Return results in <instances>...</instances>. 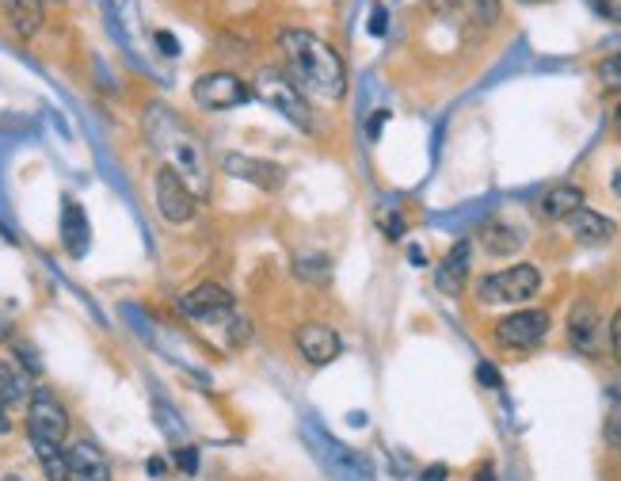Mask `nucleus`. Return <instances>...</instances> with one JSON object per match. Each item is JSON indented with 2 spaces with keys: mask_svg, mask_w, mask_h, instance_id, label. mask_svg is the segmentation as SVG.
<instances>
[{
  "mask_svg": "<svg viewBox=\"0 0 621 481\" xmlns=\"http://www.w3.org/2000/svg\"><path fill=\"white\" fill-rule=\"evenodd\" d=\"M431 12L446 16L451 23H462V28L485 31L496 23L499 4L496 0H431Z\"/></svg>",
  "mask_w": 621,
  "mask_h": 481,
  "instance_id": "obj_10",
  "label": "nucleus"
},
{
  "mask_svg": "<svg viewBox=\"0 0 621 481\" xmlns=\"http://www.w3.org/2000/svg\"><path fill=\"white\" fill-rule=\"evenodd\" d=\"M599 337H602L599 306L580 298V303L572 306V314H568V340H572L583 356H594V351H599Z\"/></svg>",
  "mask_w": 621,
  "mask_h": 481,
  "instance_id": "obj_13",
  "label": "nucleus"
},
{
  "mask_svg": "<svg viewBox=\"0 0 621 481\" xmlns=\"http://www.w3.org/2000/svg\"><path fill=\"white\" fill-rule=\"evenodd\" d=\"M610 348H614V359L621 364V309L614 314V321H610Z\"/></svg>",
  "mask_w": 621,
  "mask_h": 481,
  "instance_id": "obj_26",
  "label": "nucleus"
},
{
  "mask_svg": "<svg viewBox=\"0 0 621 481\" xmlns=\"http://www.w3.org/2000/svg\"><path fill=\"white\" fill-rule=\"evenodd\" d=\"M4 481H23V478H15V474H8V478H4Z\"/></svg>",
  "mask_w": 621,
  "mask_h": 481,
  "instance_id": "obj_39",
  "label": "nucleus"
},
{
  "mask_svg": "<svg viewBox=\"0 0 621 481\" xmlns=\"http://www.w3.org/2000/svg\"><path fill=\"white\" fill-rule=\"evenodd\" d=\"M549 337V314L546 309H519V314H507L504 321L496 325V340L504 348H538L541 340Z\"/></svg>",
  "mask_w": 621,
  "mask_h": 481,
  "instance_id": "obj_8",
  "label": "nucleus"
},
{
  "mask_svg": "<svg viewBox=\"0 0 621 481\" xmlns=\"http://www.w3.org/2000/svg\"><path fill=\"white\" fill-rule=\"evenodd\" d=\"M157 47L164 50V58H176V54H179V42L172 39L168 31H157Z\"/></svg>",
  "mask_w": 621,
  "mask_h": 481,
  "instance_id": "obj_27",
  "label": "nucleus"
},
{
  "mask_svg": "<svg viewBox=\"0 0 621 481\" xmlns=\"http://www.w3.org/2000/svg\"><path fill=\"white\" fill-rule=\"evenodd\" d=\"M610 184H614V195H618V199H621V168L614 172V180H610Z\"/></svg>",
  "mask_w": 621,
  "mask_h": 481,
  "instance_id": "obj_36",
  "label": "nucleus"
},
{
  "mask_svg": "<svg viewBox=\"0 0 621 481\" xmlns=\"http://www.w3.org/2000/svg\"><path fill=\"white\" fill-rule=\"evenodd\" d=\"M385 115H390V111H374V119H370V137H377V131H382V123H385Z\"/></svg>",
  "mask_w": 621,
  "mask_h": 481,
  "instance_id": "obj_30",
  "label": "nucleus"
},
{
  "mask_svg": "<svg viewBox=\"0 0 621 481\" xmlns=\"http://www.w3.org/2000/svg\"><path fill=\"white\" fill-rule=\"evenodd\" d=\"M252 100V89L237 73H206L195 81V103L203 111H229Z\"/></svg>",
  "mask_w": 621,
  "mask_h": 481,
  "instance_id": "obj_7",
  "label": "nucleus"
},
{
  "mask_svg": "<svg viewBox=\"0 0 621 481\" xmlns=\"http://www.w3.org/2000/svg\"><path fill=\"white\" fill-rule=\"evenodd\" d=\"M298 275L313 283H328V260L324 256H298Z\"/></svg>",
  "mask_w": 621,
  "mask_h": 481,
  "instance_id": "obj_23",
  "label": "nucleus"
},
{
  "mask_svg": "<svg viewBox=\"0 0 621 481\" xmlns=\"http://www.w3.org/2000/svg\"><path fill=\"white\" fill-rule=\"evenodd\" d=\"M580 206H583L580 187H576V184H557V187H549V192L541 195L538 211H541V218H549V222H568L576 211H580Z\"/></svg>",
  "mask_w": 621,
  "mask_h": 481,
  "instance_id": "obj_17",
  "label": "nucleus"
},
{
  "mask_svg": "<svg viewBox=\"0 0 621 481\" xmlns=\"http://www.w3.org/2000/svg\"><path fill=\"white\" fill-rule=\"evenodd\" d=\"M469 253H473L469 240H462V245L451 248V256L443 260V268L435 272V283H438V290H443V295L458 298L465 290V279H469Z\"/></svg>",
  "mask_w": 621,
  "mask_h": 481,
  "instance_id": "obj_15",
  "label": "nucleus"
},
{
  "mask_svg": "<svg viewBox=\"0 0 621 481\" xmlns=\"http://www.w3.org/2000/svg\"><path fill=\"white\" fill-rule=\"evenodd\" d=\"M599 81L607 84L610 92H621V50H618V54H610L607 62L599 65Z\"/></svg>",
  "mask_w": 621,
  "mask_h": 481,
  "instance_id": "obj_24",
  "label": "nucleus"
},
{
  "mask_svg": "<svg viewBox=\"0 0 621 481\" xmlns=\"http://www.w3.org/2000/svg\"><path fill=\"white\" fill-rule=\"evenodd\" d=\"M443 478H446V467H431L424 474V481H443Z\"/></svg>",
  "mask_w": 621,
  "mask_h": 481,
  "instance_id": "obj_34",
  "label": "nucleus"
},
{
  "mask_svg": "<svg viewBox=\"0 0 621 481\" xmlns=\"http://www.w3.org/2000/svg\"><path fill=\"white\" fill-rule=\"evenodd\" d=\"M256 92H260V100L267 103V108L279 111L287 123L298 126V131H309V126H313L306 92L290 81V73H279V69H260V76H256Z\"/></svg>",
  "mask_w": 621,
  "mask_h": 481,
  "instance_id": "obj_4",
  "label": "nucleus"
},
{
  "mask_svg": "<svg viewBox=\"0 0 621 481\" xmlns=\"http://www.w3.org/2000/svg\"><path fill=\"white\" fill-rule=\"evenodd\" d=\"M34 447V459H39L42 474L50 481H65L69 478V462H65V447H54V443H31Z\"/></svg>",
  "mask_w": 621,
  "mask_h": 481,
  "instance_id": "obj_22",
  "label": "nucleus"
},
{
  "mask_svg": "<svg viewBox=\"0 0 621 481\" xmlns=\"http://www.w3.org/2000/svg\"><path fill=\"white\" fill-rule=\"evenodd\" d=\"M65 462H69V478L65 481H111L107 454H103L100 447L89 443V440L65 447Z\"/></svg>",
  "mask_w": 621,
  "mask_h": 481,
  "instance_id": "obj_12",
  "label": "nucleus"
},
{
  "mask_svg": "<svg viewBox=\"0 0 621 481\" xmlns=\"http://www.w3.org/2000/svg\"><path fill=\"white\" fill-rule=\"evenodd\" d=\"M153 195H157V211L164 222L172 226H184V222L195 218V192L184 176H179L172 165L157 168V180H153Z\"/></svg>",
  "mask_w": 621,
  "mask_h": 481,
  "instance_id": "obj_6",
  "label": "nucleus"
},
{
  "mask_svg": "<svg viewBox=\"0 0 621 481\" xmlns=\"http://www.w3.org/2000/svg\"><path fill=\"white\" fill-rule=\"evenodd\" d=\"M89 214H84V206L76 199H65V211H62V245L69 256H84L89 253Z\"/></svg>",
  "mask_w": 621,
  "mask_h": 481,
  "instance_id": "obj_16",
  "label": "nucleus"
},
{
  "mask_svg": "<svg viewBox=\"0 0 621 481\" xmlns=\"http://www.w3.org/2000/svg\"><path fill=\"white\" fill-rule=\"evenodd\" d=\"M4 432H12V420H8V406L0 401V436Z\"/></svg>",
  "mask_w": 621,
  "mask_h": 481,
  "instance_id": "obj_33",
  "label": "nucleus"
},
{
  "mask_svg": "<svg viewBox=\"0 0 621 481\" xmlns=\"http://www.w3.org/2000/svg\"><path fill=\"white\" fill-rule=\"evenodd\" d=\"M480 382H488V386H499V375L496 371H491V367H480Z\"/></svg>",
  "mask_w": 621,
  "mask_h": 481,
  "instance_id": "obj_32",
  "label": "nucleus"
},
{
  "mask_svg": "<svg viewBox=\"0 0 621 481\" xmlns=\"http://www.w3.org/2000/svg\"><path fill=\"white\" fill-rule=\"evenodd\" d=\"M519 4H541V0H519Z\"/></svg>",
  "mask_w": 621,
  "mask_h": 481,
  "instance_id": "obj_38",
  "label": "nucleus"
},
{
  "mask_svg": "<svg viewBox=\"0 0 621 481\" xmlns=\"http://www.w3.org/2000/svg\"><path fill=\"white\" fill-rule=\"evenodd\" d=\"M473 481H496V474H491V467H485V470H480V474L473 478Z\"/></svg>",
  "mask_w": 621,
  "mask_h": 481,
  "instance_id": "obj_35",
  "label": "nucleus"
},
{
  "mask_svg": "<svg viewBox=\"0 0 621 481\" xmlns=\"http://www.w3.org/2000/svg\"><path fill=\"white\" fill-rule=\"evenodd\" d=\"M607 440L621 447V393H614V406H610V420H607Z\"/></svg>",
  "mask_w": 621,
  "mask_h": 481,
  "instance_id": "obj_25",
  "label": "nucleus"
},
{
  "mask_svg": "<svg viewBox=\"0 0 621 481\" xmlns=\"http://www.w3.org/2000/svg\"><path fill=\"white\" fill-rule=\"evenodd\" d=\"M568 229H572V237L580 240V245H607V240H614L618 234V226L607 214L588 211V206H580V211L568 218Z\"/></svg>",
  "mask_w": 621,
  "mask_h": 481,
  "instance_id": "obj_14",
  "label": "nucleus"
},
{
  "mask_svg": "<svg viewBox=\"0 0 621 481\" xmlns=\"http://www.w3.org/2000/svg\"><path fill=\"white\" fill-rule=\"evenodd\" d=\"M522 240H526L522 229L511 226V222H504V218L488 222V226L480 229V245H485L491 256H511V253H519Z\"/></svg>",
  "mask_w": 621,
  "mask_h": 481,
  "instance_id": "obj_19",
  "label": "nucleus"
},
{
  "mask_svg": "<svg viewBox=\"0 0 621 481\" xmlns=\"http://www.w3.org/2000/svg\"><path fill=\"white\" fill-rule=\"evenodd\" d=\"M226 168L237 172V176L252 180L260 187H279L282 184V168L267 165V161H252V157H226Z\"/></svg>",
  "mask_w": 621,
  "mask_h": 481,
  "instance_id": "obj_20",
  "label": "nucleus"
},
{
  "mask_svg": "<svg viewBox=\"0 0 621 481\" xmlns=\"http://www.w3.org/2000/svg\"><path fill=\"white\" fill-rule=\"evenodd\" d=\"M541 287V272L534 264H515V268L491 272L477 283V298L485 306H519L534 298Z\"/></svg>",
  "mask_w": 621,
  "mask_h": 481,
  "instance_id": "obj_3",
  "label": "nucleus"
},
{
  "mask_svg": "<svg viewBox=\"0 0 621 481\" xmlns=\"http://www.w3.org/2000/svg\"><path fill=\"white\" fill-rule=\"evenodd\" d=\"M370 31H374V34L385 31V12H382V8H374V23H370Z\"/></svg>",
  "mask_w": 621,
  "mask_h": 481,
  "instance_id": "obj_31",
  "label": "nucleus"
},
{
  "mask_svg": "<svg viewBox=\"0 0 621 481\" xmlns=\"http://www.w3.org/2000/svg\"><path fill=\"white\" fill-rule=\"evenodd\" d=\"M614 134H618V137H621V108H618V111H614Z\"/></svg>",
  "mask_w": 621,
  "mask_h": 481,
  "instance_id": "obj_37",
  "label": "nucleus"
},
{
  "mask_svg": "<svg viewBox=\"0 0 621 481\" xmlns=\"http://www.w3.org/2000/svg\"><path fill=\"white\" fill-rule=\"evenodd\" d=\"M28 436L31 443H54L62 447L69 436V412L50 390H31L28 398Z\"/></svg>",
  "mask_w": 621,
  "mask_h": 481,
  "instance_id": "obj_5",
  "label": "nucleus"
},
{
  "mask_svg": "<svg viewBox=\"0 0 621 481\" xmlns=\"http://www.w3.org/2000/svg\"><path fill=\"white\" fill-rule=\"evenodd\" d=\"M179 309L192 321H229L237 314V303H232V295L226 287H218V283H198V287H192L179 298Z\"/></svg>",
  "mask_w": 621,
  "mask_h": 481,
  "instance_id": "obj_9",
  "label": "nucleus"
},
{
  "mask_svg": "<svg viewBox=\"0 0 621 481\" xmlns=\"http://www.w3.org/2000/svg\"><path fill=\"white\" fill-rule=\"evenodd\" d=\"M279 47L290 62V81L306 96L343 100V92H348V69H343V58L324 39H317V34L301 28H287L279 34Z\"/></svg>",
  "mask_w": 621,
  "mask_h": 481,
  "instance_id": "obj_1",
  "label": "nucleus"
},
{
  "mask_svg": "<svg viewBox=\"0 0 621 481\" xmlns=\"http://www.w3.org/2000/svg\"><path fill=\"white\" fill-rule=\"evenodd\" d=\"M176 462H179V470H187V474H195V467H198V459H195V447H184V451L176 454Z\"/></svg>",
  "mask_w": 621,
  "mask_h": 481,
  "instance_id": "obj_28",
  "label": "nucleus"
},
{
  "mask_svg": "<svg viewBox=\"0 0 621 481\" xmlns=\"http://www.w3.org/2000/svg\"><path fill=\"white\" fill-rule=\"evenodd\" d=\"M382 229H385V234H390V237L396 240V237L404 234V222L396 218V214H390V218H382Z\"/></svg>",
  "mask_w": 621,
  "mask_h": 481,
  "instance_id": "obj_29",
  "label": "nucleus"
},
{
  "mask_svg": "<svg viewBox=\"0 0 621 481\" xmlns=\"http://www.w3.org/2000/svg\"><path fill=\"white\" fill-rule=\"evenodd\" d=\"M0 8H4L8 23H12V31L20 39H34L42 31V20H46L42 0H0Z\"/></svg>",
  "mask_w": 621,
  "mask_h": 481,
  "instance_id": "obj_18",
  "label": "nucleus"
},
{
  "mask_svg": "<svg viewBox=\"0 0 621 481\" xmlns=\"http://www.w3.org/2000/svg\"><path fill=\"white\" fill-rule=\"evenodd\" d=\"M23 398H31L28 378H23L20 367H12V364H4V359H0V401L12 409L15 401H23Z\"/></svg>",
  "mask_w": 621,
  "mask_h": 481,
  "instance_id": "obj_21",
  "label": "nucleus"
},
{
  "mask_svg": "<svg viewBox=\"0 0 621 481\" xmlns=\"http://www.w3.org/2000/svg\"><path fill=\"white\" fill-rule=\"evenodd\" d=\"M298 351L309 359L313 367H328L335 356H340V332L324 321H309L298 329Z\"/></svg>",
  "mask_w": 621,
  "mask_h": 481,
  "instance_id": "obj_11",
  "label": "nucleus"
},
{
  "mask_svg": "<svg viewBox=\"0 0 621 481\" xmlns=\"http://www.w3.org/2000/svg\"><path fill=\"white\" fill-rule=\"evenodd\" d=\"M149 134L157 142V150L168 153V165L179 172L184 180H192L195 187H206V161H203V145L198 137L179 123L168 111H153Z\"/></svg>",
  "mask_w": 621,
  "mask_h": 481,
  "instance_id": "obj_2",
  "label": "nucleus"
}]
</instances>
